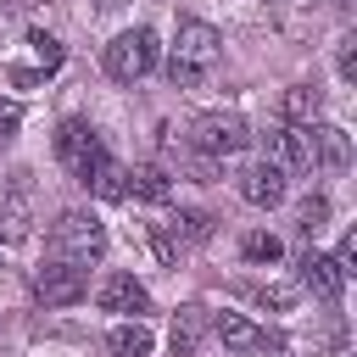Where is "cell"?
<instances>
[{"instance_id":"obj_4","label":"cell","mask_w":357,"mask_h":357,"mask_svg":"<svg viewBox=\"0 0 357 357\" xmlns=\"http://www.w3.org/2000/svg\"><path fill=\"white\" fill-rule=\"evenodd\" d=\"M156 61H162V45H156V28H123L106 50H100V67L117 78V84H134V78H145V73H156Z\"/></svg>"},{"instance_id":"obj_26","label":"cell","mask_w":357,"mask_h":357,"mask_svg":"<svg viewBox=\"0 0 357 357\" xmlns=\"http://www.w3.org/2000/svg\"><path fill=\"white\" fill-rule=\"evenodd\" d=\"M357 39H340V78H357Z\"/></svg>"},{"instance_id":"obj_20","label":"cell","mask_w":357,"mask_h":357,"mask_svg":"<svg viewBox=\"0 0 357 357\" xmlns=\"http://www.w3.org/2000/svg\"><path fill=\"white\" fill-rule=\"evenodd\" d=\"M167 223H173V234H178L184 245H190V240H206V234H212V218H206V212H195V206H178V212H173Z\"/></svg>"},{"instance_id":"obj_13","label":"cell","mask_w":357,"mask_h":357,"mask_svg":"<svg viewBox=\"0 0 357 357\" xmlns=\"http://www.w3.org/2000/svg\"><path fill=\"white\" fill-rule=\"evenodd\" d=\"M307 145H312V167H329V173H340V167L351 162V139H346V128H335V123H318V128H307Z\"/></svg>"},{"instance_id":"obj_8","label":"cell","mask_w":357,"mask_h":357,"mask_svg":"<svg viewBox=\"0 0 357 357\" xmlns=\"http://www.w3.org/2000/svg\"><path fill=\"white\" fill-rule=\"evenodd\" d=\"M95 307L100 312H123V318H139V312H151V290L134 279V273H106L100 284H95Z\"/></svg>"},{"instance_id":"obj_14","label":"cell","mask_w":357,"mask_h":357,"mask_svg":"<svg viewBox=\"0 0 357 357\" xmlns=\"http://www.w3.org/2000/svg\"><path fill=\"white\" fill-rule=\"evenodd\" d=\"M28 234H33V212L22 190H0V245H22Z\"/></svg>"},{"instance_id":"obj_2","label":"cell","mask_w":357,"mask_h":357,"mask_svg":"<svg viewBox=\"0 0 357 357\" xmlns=\"http://www.w3.org/2000/svg\"><path fill=\"white\" fill-rule=\"evenodd\" d=\"M50 257L56 262H73V268H89L106 257V223L84 206H67L56 223H50Z\"/></svg>"},{"instance_id":"obj_22","label":"cell","mask_w":357,"mask_h":357,"mask_svg":"<svg viewBox=\"0 0 357 357\" xmlns=\"http://www.w3.org/2000/svg\"><path fill=\"white\" fill-rule=\"evenodd\" d=\"M324 218H329V201H324V195H307V201L296 206V229H301V240H312V234L324 229Z\"/></svg>"},{"instance_id":"obj_27","label":"cell","mask_w":357,"mask_h":357,"mask_svg":"<svg viewBox=\"0 0 357 357\" xmlns=\"http://www.w3.org/2000/svg\"><path fill=\"white\" fill-rule=\"evenodd\" d=\"M335 262H340V268L351 273V262H357V234H346V240L335 245Z\"/></svg>"},{"instance_id":"obj_3","label":"cell","mask_w":357,"mask_h":357,"mask_svg":"<svg viewBox=\"0 0 357 357\" xmlns=\"http://www.w3.org/2000/svg\"><path fill=\"white\" fill-rule=\"evenodd\" d=\"M184 145L201 151V156H212V162H229V156H240L251 145V123L240 112H201L184 128Z\"/></svg>"},{"instance_id":"obj_24","label":"cell","mask_w":357,"mask_h":357,"mask_svg":"<svg viewBox=\"0 0 357 357\" xmlns=\"http://www.w3.org/2000/svg\"><path fill=\"white\" fill-rule=\"evenodd\" d=\"M28 45L39 50V61H45V73H56V67H61V45H56V39L45 33V28H33V33H28Z\"/></svg>"},{"instance_id":"obj_9","label":"cell","mask_w":357,"mask_h":357,"mask_svg":"<svg viewBox=\"0 0 357 357\" xmlns=\"http://www.w3.org/2000/svg\"><path fill=\"white\" fill-rule=\"evenodd\" d=\"M234 190H240V201L245 206H279L284 201V190H290V178L262 156V162H251V167H240V178H234Z\"/></svg>"},{"instance_id":"obj_12","label":"cell","mask_w":357,"mask_h":357,"mask_svg":"<svg viewBox=\"0 0 357 357\" xmlns=\"http://www.w3.org/2000/svg\"><path fill=\"white\" fill-rule=\"evenodd\" d=\"M206 329H212V318H206V307H178L173 312V329H167V346H173V357H195L201 351V340H206Z\"/></svg>"},{"instance_id":"obj_21","label":"cell","mask_w":357,"mask_h":357,"mask_svg":"<svg viewBox=\"0 0 357 357\" xmlns=\"http://www.w3.org/2000/svg\"><path fill=\"white\" fill-rule=\"evenodd\" d=\"M151 251H156V262H162V268H178L184 240L173 234V223H151Z\"/></svg>"},{"instance_id":"obj_15","label":"cell","mask_w":357,"mask_h":357,"mask_svg":"<svg viewBox=\"0 0 357 357\" xmlns=\"http://www.w3.org/2000/svg\"><path fill=\"white\" fill-rule=\"evenodd\" d=\"M151 346H156V335H151L139 318H123V324L106 329V351H112V357H151Z\"/></svg>"},{"instance_id":"obj_16","label":"cell","mask_w":357,"mask_h":357,"mask_svg":"<svg viewBox=\"0 0 357 357\" xmlns=\"http://www.w3.org/2000/svg\"><path fill=\"white\" fill-rule=\"evenodd\" d=\"M318 106H324V95H318L312 84H290V89L279 95V123H296V128H312V117H318Z\"/></svg>"},{"instance_id":"obj_10","label":"cell","mask_w":357,"mask_h":357,"mask_svg":"<svg viewBox=\"0 0 357 357\" xmlns=\"http://www.w3.org/2000/svg\"><path fill=\"white\" fill-rule=\"evenodd\" d=\"M212 335H218L229 351H279V346H284L279 335H268V329L251 324L245 312H218V318H212Z\"/></svg>"},{"instance_id":"obj_7","label":"cell","mask_w":357,"mask_h":357,"mask_svg":"<svg viewBox=\"0 0 357 357\" xmlns=\"http://www.w3.org/2000/svg\"><path fill=\"white\" fill-rule=\"evenodd\" d=\"M262 156L279 173H312V145H307V128L296 123H273V134L262 139Z\"/></svg>"},{"instance_id":"obj_5","label":"cell","mask_w":357,"mask_h":357,"mask_svg":"<svg viewBox=\"0 0 357 357\" xmlns=\"http://www.w3.org/2000/svg\"><path fill=\"white\" fill-rule=\"evenodd\" d=\"M106 156H112V151L100 145V134H95L84 117H61V123H56V162H61L78 184H89Z\"/></svg>"},{"instance_id":"obj_23","label":"cell","mask_w":357,"mask_h":357,"mask_svg":"<svg viewBox=\"0 0 357 357\" xmlns=\"http://www.w3.org/2000/svg\"><path fill=\"white\" fill-rule=\"evenodd\" d=\"M251 296H257L262 307H273V312H284V307L296 301V284H251Z\"/></svg>"},{"instance_id":"obj_1","label":"cell","mask_w":357,"mask_h":357,"mask_svg":"<svg viewBox=\"0 0 357 357\" xmlns=\"http://www.w3.org/2000/svg\"><path fill=\"white\" fill-rule=\"evenodd\" d=\"M218 61H223V39H218V28L201 22V17H184V22H178V39H173V56H167L173 84L195 89Z\"/></svg>"},{"instance_id":"obj_18","label":"cell","mask_w":357,"mask_h":357,"mask_svg":"<svg viewBox=\"0 0 357 357\" xmlns=\"http://www.w3.org/2000/svg\"><path fill=\"white\" fill-rule=\"evenodd\" d=\"M84 190H95V195H100V201H128V167H123V162H112V156H106V162H100V167H95V178H89V184H84Z\"/></svg>"},{"instance_id":"obj_25","label":"cell","mask_w":357,"mask_h":357,"mask_svg":"<svg viewBox=\"0 0 357 357\" xmlns=\"http://www.w3.org/2000/svg\"><path fill=\"white\" fill-rule=\"evenodd\" d=\"M17 128H22V106L17 100H0V145H11Z\"/></svg>"},{"instance_id":"obj_6","label":"cell","mask_w":357,"mask_h":357,"mask_svg":"<svg viewBox=\"0 0 357 357\" xmlns=\"http://www.w3.org/2000/svg\"><path fill=\"white\" fill-rule=\"evenodd\" d=\"M84 290H89V279H84V268H73V262L45 257V262L33 268V296H39L45 307H73V301H84Z\"/></svg>"},{"instance_id":"obj_19","label":"cell","mask_w":357,"mask_h":357,"mask_svg":"<svg viewBox=\"0 0 357 357\" xmlns=\"http://www.w3.org/2000/svg\"><path fill=\"white\" fill-rule=\"evenodd\" d=\"M240 257L245 262H279L284 257V245H279V234H268V229H251V234H240Z\"/></svg>"},{"instance_id":"obj_11","label":"cell","mask_w":357,"mask_h":357,"mask_svg":"<svg viewBox=\"0 0 357 357\" xmlns=\"http://www.w3.org/2000/svg\"><path fill=\"white\" fill-rule=\"evenodd\" d=\"M301 290H312L318 301H340L346 268H340L335 257H324V251H307V257H301Z\"/></svg>"},{"instance_id":"obj_17","label":"cell","mask_w":357,"mask_h":357,"mask_svg":"<svg viewBox=\"0 0 357 357\" xmlns=\"http://www.w3.org/2000/svg\"><path fill=\"white\" fill-rule=\"evenodd\" d=\"M167 195H173V178H167L162 162H139V167H128V201H167Z\"/></svg>"},{"instance_id":"obj_28","label":"cell","mask_w":357,"mask_h":357,"mask_svg":"<svg viewBox=\"0 0 357 357\" xmlns=\"http://www.w3.org/2000/svg\"><path fill=\"white\" fill-rule=\"evenodd\" d=\"M117 6H123V0H95V11H117Z\"/></svg>"}]
</instances>
